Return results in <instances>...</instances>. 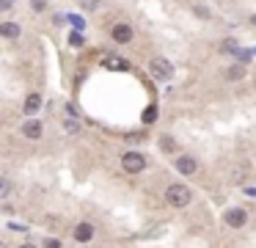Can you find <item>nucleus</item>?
Here are the masks:
<instances>
[{
	"label": "nucleus",
	"mask_w": 256,
	"mask_h": 248,
	"mask_svg": "<svg viewBox=\"0 0 256 248\" xmlns=\"http://www.w3.org/2000/svg\"><path fill=\"white\" fill-rule=\"evenodd\" d=\"M155 119H157V108H155V105H152V108H146V111H143V122H146V124H152V122H155Z\"/></svg>",
	"instance_id": "nucleus-14"
},
{
	"label": "nucleus",
	"mask_w": 256,
	"mask_h": 248,
	"mask_svg": "<svg viewBox=\"0 0 256 248\" xmlns=\"http://www.w3.org/2000/svg\"><path fill=\"white\" fill-rule=\"evenodd\" d=\"M149 69H152V75H155V77H160V80H168V77L173 75L171 61H166V58H152Z\"/></svg>",
	"instance_id": "nucleus-3"
},
{
	"label": "nucleus",
	"mask_w": 256,
	"mask_h": 248,
	"mask_svg": "<svg viewBox=\"0 0 256 248\" xmlns=\"http://www.w3.org/2000/svg\"><path fill=\"white\" fill-rule=\"evenodd\" d=\"M39 108H42V97H39V94H30L28 100H25V113H28V116H30V113H36Z\"/></svg>",
	"instance_id": "nucleus-9"
},
{
	"label": "nucleus",
	"mask_w": 256,
	"mask_h": 248,
	"mask_svg": "<svg viewBox=\"0 0 256 248\" xmlns=\"http://www.w3.org/2000/svg\"><path fill=\"white\" fill-rule=\"evenodd\" d=\"M30 6H33V11H44L47 0H30Z\"/></svg>",
	"instance_id": "nucleus-16"
},
{
	"label": "nucleus",
	"mask_w": 256,
	"mask_h": 248,
	"mask_svg": "<svg viewBox=\"0 0 256 248\" xmlns=\"http://www.w3.org/2000/svg\"><path fill=\"white\" fill-rule=\"evenodd\" d=\"M0 8H11V0H0Z\"/></svg>",
	"instance_id": "nucleus-21"
},
{
	"label": "nucleus",
	"mask_w": 256,
	"mask_h": 248,
	"mask_svg": "<svg viewBox=\"0 0 256 248\" xmlns=\"http://www.w3.org/2000/svg\"><path fill=\"white\" fill-rule=\"evenodd\" d=\"M121 163H124V168L130 174H138V171H143V168H146V157H143V154H138V152H127L124 157H121Z\"/></svg>",
	"instance_id": "nucleus-2"
},
{
	"label": "nucleus",
	"mask_w": 256,
	"mask_h": 248,
	"mask_svg": "<svg viewBox=\"0 0 256 248\" xmlns=\"http://www.w3.org/2000/svg\"><path fill=\"white\" fill-rule=\"evenodd\" d=\"M91 237H94V226L91 224H80L78 229H75V240L78 243H88Z\"/></svg>",
	"instance_id": "nucleus-8"
},
{
	"label": "nucleus",
	"mask_w": 256,
	"mask_h": 248,
	"mask_svg": "<svg viewBox=\"0 0 256 248\" xmlns=\"http://www.w3.org/2000/svg\"><path fill=\"white\" fill-rule=\"evenodd\" d=\"M226 77H229V80H243V77H245V66H243V64H234V66H229Z\"/></svg>",
	"instance_id": "nucleus-12"
},
{
	"label": "nucleus",
	"mask_w": 256,
	"mask_h": 248,
	"mask_svg": "<svg viewBox=\"0 0 256 248\" xmlns=\"http://www.w3.org/2000/svg\"><path fill=\"white\" fill-rule=\"evenodd\" d=\"M176 171L185 174V177H190V174L198 171V163L190 157V154H182V157H176Z\"/></svg>",
	"instance_id": "nucleus-5"
},
{
	"label": "nucleus",
	"mask_w": 256,
	"mask_h": 248,
	"mask_svg": "<svg viewBox=\"0 0 256 248\" xmlns=\"http://www.w3.org/2000/svg\"><path fill=\"white\" fill-rule=\"evenodd\" d=\"M44 248H61L58 240H44Z\"/></svg>",
	"instance_id": "nucleus-18"
},
{
	"label": "nucleus",
	"mask_w": 256,
	"mask_h": 248,
	"mask_svg": "<svg viewBox=\"0 0 256 248\" xmlns=\"http://www.w3.org/2000/svg\"><path fill=\"white\" fill-rule=\"evenodd\" d=\"M22 135L25 138H42V122H39V119H28V122L22 124Z\"/></svg>",
	"instance_id": "nucleus-6"
},
{
	"label": "nucleus",
	"mask_w": 256,
	"mask_h": 248,
	"mask_svg": "<svg viewBox=\"0 0 256 248\" xmlns=\"http://www.w3.org/2000/svg\"><path fill=\"white\" fill-rule=\"evenodd\" d=\"M80 3H83V8H88V11H91V8H96V6H99V0H80Z\"/></svg>",
	"instance_id": "nucleus-17"
},
{
	"label": "nucleus",
	"mask_w": 256,
	"mask_h": 248,
	"mask_svg": "<svg viewBox=\"0 0 256 248\" xmlns=\"http://www.w3.org/2000/svg\"><path fill=\"white\" fill-rule=\"evenodd\" d=\"M0 33L6 36V39H17V36H19V25L17 22H3V25H0Z\"/></svg>",
	"instance_id": "nucleus-10"
},
{
	"label": "nucleus",
	"mask_w": 256,
	"mask_h": 248,
	"mask_svg": "<svg viewBox=\"0 0 256 248\" xmlns=\"http://www.w3.org/2000/svg\"><path fill=\"white\" fill-rule=\"evenodd\" d=\"M160 146H163V152L171 154L173 149H176V143H173V138H171V135H163V138H160Z\"/></svg>",
	"instance_id": "nucleus-13"
},
{
	"label": "nucleus",
	"mask_w": 256,
	"mask_h": 248,
	"mask_svg": "<svg viewBox=\"0 0 256 248\" xmlns=\"http://www.w3.org/2000/svg\"><path fill=\"white\" fill-rule=\"evenodd\" d=\"M245 221H248V215H245L243 207H232V210H226V224L232 226V229H243Z\"/></svg>",
	"instance_id": "nucleus-4"
},
{
	"label": "nucleus",
	"mask_w": 256,
	"mask_h": 248,
	"mask_svg": "<svg viewBox=\"0 0 256 248\" xmlns=\"http://www.w3.org/2000/svg\"><path fill=\"white\" fill-rule=\"evenodd\" d=\"M64 127H66L69 132H78V124H75V122H64Z\"/></svg>",
	"instance_id": "nucleus-19"
},
{
	"label": "nucleus",
	"mask_w": 256,
	"mask_h": 248,
	"mask_svg": "<svg viewBox=\"0 0 256 248\" xmlns=\"http://www.w3.org/2000/svg\"><path fill=\"white\" fill-rule=\"evenodd\" d=\"M196 14H198V17H209V11L204 6H196Z\"/></svg>",
	"instance_id": "nucleus-20"
},
{
	"label": "nucleus",
	"mask_w": 256,
	"mask_h": 248,
	"mask_svg": "<svg viewBox=\"0 0 256 248\" xmlns=\"http://www.w3.org/2000/svg\"><path fill=\"white\" fill-rule=\"evenodd\" d=\"M102 66H105V69H127V61H121V58H116V55H110V58L102 61Z\"/></svg>",
	"instance_id": "nucleus-11"
},
{
	"label": "nucleus",
	"mask_w": 256,
	"mask_h": 248,
	"mask_svg": "<svg viewBox=\"0 0 256 248\" xmlns=\"http://www.w3.org/2000/svg\"><path fill=\"white\" fill-rule=\"evenodd\" d=\"M190 199H193V193H190L187 185H168L166 201L171 207H187V204H190Z\"/></svg>",
	"instance_id": "nucleus-1"
},
{
	"label": "nucleus",
	"mask_w": 256,
	"mask_h": 248,
	"mask_svg": "<svg viewBox=\"0 0 256 248\" xmlns=\"http://www.w3.org/2000/svg\"><path fill=\"white\" fill-rule=\"evenodd\" d=\"M254 25H256V14H254Z\"/></svg>",
	"instance_id": "nucleus-23"
},
{
	"label": "nucleus",
	"mask_w": 256,
	"mask_h": 248,
	"mask_svg": "<svg viewBox=\"0 0 256 248\" xmlns=\"http://www.w3.org/2000/svg\"><path fill=\"white\" fill-rule=\"evenodd\" d=\"M221 50H223V53H234V50H237V41H234V39H226V41L221 44Z\"/></svg>",
	"instance_id": "nucleus-15"
},
{
	"label": "nucleus",
	"mask_w": 256,
	"mask_h": 248,
	"mask_svg": "<svg viewBox=\"0 0 256 248\" xmlns=\"http://www.w3.org/2000/svg\"><path fill=\"white\" fill-rule=\"evenodd\" d=\"M19 248H36V246H30V243H25V246H19Z\"/></svg>",
	"instance_id": "nucleus-22"
},
{
	"label": "nucleus",
	"mask_w": 256,
	"mask_h": 248,
	"mask_svg": "<svg viewBox=\"0 0 256 248\" xmlns=\"http://www.w3.org/2000/svg\"><path fill=\"white\" fill-rule=\"evenodd\" d=\"M110 36H113V39L119 41V44H127V41H132V28L121 22V25H116V28L110 30Z\"/></svg>",
	"instance_id": "nucleus-7"
}]
</instances>
